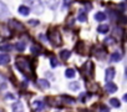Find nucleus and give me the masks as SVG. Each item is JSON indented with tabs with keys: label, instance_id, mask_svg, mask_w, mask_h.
Listing matches in <instances>:
<instances>
[{
	"label": "nucleus",
	"instance_id": "nucleus-1",
	"mask_svg": "<svg viewBox=\"0 0 127 112\" xmlns=\"http://www.w3.org/2000/svg\"><path fill=\"white\" fill-rule=\"evenodd\" d=\"M16 67L19 69L20 72H23L25 76H32V67L29 62V60L26 57H23V56H20V57L16 59V62H15Z\"/></svg>",
	"mask_w": 127,
	"mask_h": 112
},
{
	"label": "nucleus",
	"instance_id": "nucleus-2",
	"mask_svg": "<svg viewBox=\"0 0 127 112\" xmlns=\"http://www.w3.org/2000/svg\"><path fill=\"white\" fill-rule=\"evenodd\" d=\"M25 3H28V8L32 10L35 14H42L44 13V3L41 0H24Z\"/></svg>",
	"mask_w": 127,
	"mask_h": 112
},
{
	"label": "nucleus",
	"instance_id": "nucleus-3",
	"mask_svg": "<svg viewBox=\"0 0 127 112\" xmlns=\"http://www.w3.org/2000/svg\"><path fill=\"white\" fill-rule=\"evenodd\" d=\"M49 39L50 41L54 44V45H60L61 44V37H60V34L57 31H52L49 34Z\"/></svg>",
	"mask_w": 127,
	"mask_h": 112
},
{
	"label": "nucleus",
	"instance_id": "nucleus-4",
	"mask_svg": "<svg viewBox=\"0 0 127 112\" xmlns=\"http://www.w3.org/2000/svg\"><path fill=\"white\" fill-rule=\"evenodd\" d=\"M10 14L9 11V8L3 3V1H0V19H4V18H8Z\"/></svg>",
	"mask_w": 127,
	"mask_h": 112
},
{
	"label": "nucleus",
	"instance_id": "nucleus-5",
	"mask_svg": "<svg viewBox=\"0 0 127 112\" xmlns=\"http://www.w3.org/2000/svg\"><path fill=\"white\" fill-rule=\"evenodd\" d=\"M0 36H3V37H9V36H11V32H10L9 26H6V25H4V24H0Z\"/></svg>",
	"mask_w": 127,
	"mask_h": 112
},
{
	"label": "nucleus",
	"instance_id": "nucleus-6",
	"mask_svg": "<svg viewBox=\"0 0 127 112\" xmlns=\"http://www.w3.org/2000/svg\"><path fill=\"white\" fill-rule=\"evenodd\" d=\"M82 71H85L86 75L92 76V72H94V64H92L91 61H87V62L82 66Z\"/></svg>",
	"mask_w": 127,
	"mask_h": 112
},
{
	"label": "nucleus",
	"instance_id": "nucleus-7",
	"mask_svg": "<svg viewBox=\"0 0 127 112\" xmlns=\"http://www.w3.org/2000/svg\"><path fill=\"white\" fill-rule=\"evenodd\" d=\"M116 71H115V69L113 67H108L107 70H106V74H105V79H106V81L107 82H110V81H112L113 80V77H115V74Z\"/></svg>",
	"mask_w": 127,
	"mask_h": 112
},
{
	"label": "nucleus",
	"instance_id": "nucleus-8",
	"mask_svg": "<svg viewBox=\"0 0 127 112\" xmlns=\"http://www.w3.org/2000/svg\"><path fill=\"white\" fill-rule=\"evenodd\" d=\"M8 26H11V28H14L15 30H20V31H24V30H25V26H24L23 24L18 23L16 20H11V21H9Z\"/></svg>",
	"mask_w": 127,
	"mask_h": 112
},
{
	"label": "nucleus",
	"instance_id": "nucleus-9",
	"mask_svg": "<svg viewBox=\"0 0 127 112\" xmlns=\"http://www.w3.org/2000/svg\"><path fill=\"white\" fill-rule=\"evenodd\" d=\"M105 88H106V91H107L108 93H113V92L117 91V86H116L113 82H111V81L105 85Z\"/></svg>",
	"mask_w": 127,
	"mask_h": 112
},
{
	"label": "nucleus",
	"instance_id": "nucleus-10",
	"mask_svg": "<svg viewBox=\"0 0 127 112\" xmlns=\"http://www.w3.org/2000/svg\"><path fill=\"white\" fill-rule=\"evenodd\" d=\"M18 11H19V14L23 15V16H28V15L30 14V9H29L28 6H25V5H20V6L18 8Z\"/></svg>",
	"mask_w": 127,
	"mask_h": 112
},
{
	"label": "nucleus",
	"instance_id": "nucleus-11",
	"mask_svg": "<svg viewBox=\"0 0 127 112\" xmlns=\"http://www.w3.org/2000/svg\"><path fill=\"white\" fill-rule=\"evenodd\" d=\"M32 107H34L35 111H41L45 107V103L42 101H34L32 102Z\"/></svg>",
	"mask_w": 127,
	"mask_h": 112
},
{
	"label": "nucleus",
	"instance_id": "nucleus-12",
	"mask_svg": "<svg viewBox=\"0 0 127 112\" xmlns=\"http://www.w3.org/2000/svg\"><path fill=\"white\" fill-rule=\"evenodd\" d=\"M10 61V56L6 54H0V65H6Z\"/></svg>",
	"mask_w": 127,
	"mask_h": 112
},
{
	"label": "nucleus",
	"instance_id": "nucleus-13",
	"mask_svg": "<svg viewBox=\"0 0 127 112\" xmlns=\"http://www.w3.org/2000/svg\"><path fill=\"white\" fill-rule=\"evenodd\" d=\"M13 49V45H10L9 42H0V51H10Z\"/></svg>",
	"mask_w": 127,
	"mask_h": 112
},
{
	"label": "nucleus",
	"instance_id": "nucleus-14",
	"mask_svg": "<svg viewBox=\"0 0 127 112\" xmlns=\"http://www.w3.org/2000/svg\"><path fill=\"white\" fill-rule=\"evenodd\" d=\"M13 111L14 112H24V106L21 102H15L13 103Z\"/></svg>",
	"mask_w": 127,
	"mask_h": 112
},
{
	"label": "nucleus",
	"instance_id": "nucleus-15",
	"mask_svg": "<svg viewBox=\"0 0 127 112\" xmlns=\"http://www.w3.org/2000/svg\"><path fill=\"white\" fill-rule=\"evenodd\" d=\"M121 59H122V55H121L118 51H116V52H113V54L111 55V61H112V62H118Z\"/></svg>",
	"mask_w": 127,
	"mask_h": 112
},
{
	"label": "nucleus",
	"instance_id": "nucleus-16",
	"mask_svg": "<svg viewBox=\"0 0 127 112\" xmlns=\"http://www.w3.org/2000/svg\"><path fill=\"white\" fill-rule=\"evenodd\" d=\"M70 55H71V51H70V50H62V51L60 52L61 59H64V60H67V59L70 57Z\"/></svg>",
	"mask_w": 127,
	"mask_h": 112
},
{
	"label": "nucleus",
	"instance_id": "nucleus-17",
	"mask_svg": "<svg viewBox=\"0 0 127 112\" xmlns=\"http://www.w3.org/2000/svg\"><path fill=\"white\" fill-rule=\"evenodd\" d=\"M95 19L97 20V21H105L106 20V14L105 13H96L95 14Z\"/></svg>",
	"mask_w": 127,
	"mask_h": 112
},
{
	"label": "nucleus",
	"instance_id": "nucleus-18",
	"mask_svg": "<svg viewBox=\"0 0 127 112\" xmlns=\"http://www.w3.org/2000/svg\"><path fill=\"white\" fill-rule=\"evenodd\" d=\"M108 30H110L108 25H100L97 28V32H100V34H106V32H108Z\"/></svg>",
	"mask_w": 127,
	"mask_h": 112
},
{
	"label": "nucleus",
	"instance_id": "nucleus-19",
	"mask_svg": "<svg viewBox=\"0 0 127 112\" xmlns=\"http://www.w3.org/2000/svg\"><path fill=\"white\" fill-rule=\"evenodd\" d=\"M37 85H39L41 88H49V87H50V84H49V81H46V80H39V81H37Z\"/></svg>",
	"mask_w": 127,
	"mask_h": 112
},
{
	"label": "nucleus",
	"instance_id": "nucleus-20",
	"mask_svg": "<svg viewBox=\"0 0 127 112\" xmlns=\"http://www.w3.org/2000/svg\"><path fill=\"white\" fill-rule=\"evenodd\" d=\"M75 75H76V72H75L74 69H67L66 72H65V76L67 79H72V77H75Z\"/></svg>",
	"mask_w": 127,
	"mask_h": 112
},
{
	"label": "nucleus",
	"instance_id": "nucleus-21",
	"mask_svg": "<svg viewBox=\"0 0 127 112\" xmlns=\"http://www.w3.org/2000/svg\"><path fill=\"white\" fill-rule=\"evenodd\" d=\"M110 103H111V106L115 107V108H118V107L121 106V102H120L117 98H111V100H110Z\"/></svg>",
	"mask_w": 127,
	"mask_h": 112
},
{
	"label": "nucleus",
	"instance_id": "nucleus-22",
	"mask_svg": "<svg viewBox=\"0 0 127 112\" xmlns=\"http://www.w3.org/2000/svg\"><path fill=\"white\" fill-rule=\"evenodd\" d=\"M25 47H26V44H25L24 41H19V42H16V49H18L19 51H24Z\"/></svg>",
	"mask_w": 127,
	"mask_h": 112
},
{
	"label": "nucleus",
	"instance_id": "nucleus-23",
	"mask_svg": "<svg viewBox=\"0 0 127 112\" xmlns=\"http://www.w3.org/2000/svg\"><path fill=\"white\" fill-rule=\"evenodd\" d=\"M46 1H47V4H49V6L51 9H55L57 6V4H59V0H46Z\"/></svg>",
	"mask_w": 127,
	"mask_h": 112
},
{
	"label": "nucleus",
	"instance_id": "nucleus-24",
	"mask_svg": "<svg viewBox=\"0 0 127 112\" xmlns=\"http://www.w3.org/2000/svg\"><path fill=\"white\" fill-rule=\"evenodd\" d=\"M77 19H79V21H81V23L86 21V13H85V11H80V13H79Z\"/></svg>",
	"mask_w": 127,
	"mask_h": 112
},
{
	"label": "nucleus",
	"instance_id": "nucleus-25",
	"mask_svg": "<svg viewBox=\"0 0 127 112\" xmlns=\"http://www.w3.org/2000/svg\"><path fill=\"white\" fill-rule=\"evenodd\" d=\"M4 87H6V79L3 75H0V88H4Z\"/></svg>",
	"mask_w": 127,
	"mask_h": 112
},
{
	"label": "nucleus",
	"instance_id": "nucleus-26",
	"mask_svg": "<svg viewBox=\"0 0 127 112\" xmlns=\"http://www.w3.org/2000/svg\"><path fill=\"white\" fill-rule=\"evenodd\" d=\"M69 88H70V90H79V88H80V84H79V82H71V84L69 85Z\"/></svg>",
	"mask_w": 127,
	"mask_h": 112
},
{
	"label": "nucleus",
	"instance_id": "nucleus-27",
	"mask_svg": "<svg viewBox=\"0 0 127 112\" xmlns=\"http://www.w3.org/2000/svg\"><path fill=\"white\" fill-rule=\"evenodd\" d=\"M50 64H51V66H52V67H56V66L59 65L57 59H56V57H54V56H51V57H50Z\"/></svg>",
	"mask_w": 127,
	"mask_h": 112
},
{
	"label": "nucleus",
	"instance_id": "nucleus-28",
	"mask_svg": "<svg viewBox=\"0 0 127 112\" xmlns=\"http://www.w3.org/2000/svg\"><path fill=\"white\" fill-rule=\"evenodd\" d=\"M61 98H62V100H66L69 103H74V102H75V98L69 97V96H61Z\"/></svg>",
	"mask_w": 127,
	"mask_h": 112
},
{
	"label": "nucleus",
	"instance_id": "nucleus-29",
	"mask_svg": "<svg viewBox=\"0 0 127 112\" xmlns=\"http://www.w3.org/2000/svg\"><path fill=\"white\" fill-rule=\"evenodd\" d=\"M98 112H110V110L106 106H100L98 107Z\"/></svg>",
	"mask_w": 127,
	"mask_h": 112
},
{
	"label": "nucleus",
	"instance_id": "nucleus-30",
	"mask_svg": "<svg viewBox=\"0 0 127 112\" xmlns=\"http://www.w3.org/2000/svg\"><path fill=\"white\" fill-rule=\"evenodd\" d=\"M39 23H40V21H37V20H34V19L29 21V24H30L31 26H36V25H39Z\"/></svg>",
	"mask_w": 127,
	"mask_h": 112
},
{
	"label": "nucleus",
	"instance_id": "nucleus-31",
	"mask_svg": "<svg viewBox=\"0 0 127 112\" xmlns=\"http://www.w3.org/2000/svg\"><path fill=\"white\" fill-rule=\"evenodd\" d=\"M70 3H71V0H64V5H65V6H67Z\"/></svg>",
	"mask_w": 127,
	"mask_h": 112
},
{
	"label": "nucleus",
	"instance_id": "nucleus-32",
	"mask_svg": "<svg viewBox=\"0 0 127 112\" xmlns=\"http://www.w3.org/2000/svg\"><path fill=\"white\" fill-rule=\"evenodd\" d=\"M5 97H6V98H14V95H9V93H8Z\"/></svg>",
	"mask_w": 127,
	"mask_h": 112
},
{
	"label": "nucleus",
	"instance_id": "nucleus-33",
	"mask_svg": "<svg viewBox=\"0 0 127 112\" xmlns=\"http://www.w3.org/2000/svg\"><path fill=\"white\" fill-rule=\"evenodd\" d=\"M123 101H126V102H127V93H125V95H123Z\"/></svg>",
	"mask_w": 127,
	"mask_h": 112
},
{
	"label": "nucleus",
	"instance_id": "nucleus-34",
	"mask_svg": "<svg viewBox=\"0 0 127 112\" xmlns=\"http://www.w3.org/2000/svg\"><path fill=\"white\" fill-rule=\"evenodd\" d=\"M126 71H127V70H126ZM126 76H127V72H126Z\"/></svg>",
	"mask_w": 127,
	"mask_h": 112
},
{
	"label": "nucleus",
	"instance_id": "nucleus-35",
	"mask_svg": "<svg viewBox=\"0 0 127 112\" xmlns=\"http://www.w3.org/2000/svg\"><path fill=\"white\" fill-rule=\"evenodd\" d=\"M85 112H89V111H85Z\"/></svg>",
	"mask_w": 127,
	"mask_h": 112
}]
</instances>
